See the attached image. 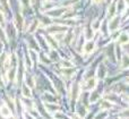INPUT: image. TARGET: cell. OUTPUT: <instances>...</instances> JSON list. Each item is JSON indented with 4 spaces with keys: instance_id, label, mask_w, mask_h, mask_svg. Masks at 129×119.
<instances>
[{
    "instance_id": "cell-1",
    "label": "cell",
    "mask_w": 129,
    "mask_h": 119,
    "mask_svg": "<svg viewBox=\"0 0 129 119\" xmlns=\"http://www.w3.org/2000/svg\"><path fill=\"white\" fill-rule=\"evenodd\" d=\"M0 112H1V115L5 116V117H9V116H10V110H9L8 107H6V106L1 107V109H0Z\"/></svg>"
},
{
    "instance_id": "cell-2",
    "label": "cell",
    "mask_w": 129,
    "mask_h": 119,
    "mask_svg": "<svg viewBox=\"0 0 129 119\" xmlns=\"http://www.w3.org/2000/svg\"><path fill=\"white\" fill-rule=\"evenodd\" d=\"M129 41V35L128 34H121L120 38L118 39V42L119 43H127Z\"/></svg>"
},
{
    "instance_id": "cell-3",
    "label": "cell",
    "mask_w": 129,
    "mask_h": 119,
    "mask_svg": "<svg viewBox=\"0 0 129 119\" xmlns=\"http://www.w3.org/2000/svg\"><path fill=\"white\" fill-rule=\"evenodd\" d=\"M95 83H96L95 79H94V78H91V79L88 81V83H87V88H88V90L93 88L94 86H95Z\"/></svg>"
},
{
    "instance_id": "cell-9",
    "label": "cell",
    "mask_w": 129,
    "mask_h": 119,
    "mask_svg": "<svg viewBox=\"0 0 129 119\" xmlns=\"http://www.w3.org/2000/svg\"><path fill=\"white\" fill-rule=\"evenodd\" d=\"M9 119H14V118H13V117H10V118H9Z\"/></svg>"
},
{
    "instance_id": "cell-4",
    "label": "cell",
    "mask_w": 129,
    "mask_h": 119,
    "mask_svg": "<svg viewBox=\"0 0 129 119\" xmlns=\"http://www.w3.org/2000/svg\"><path fill=\"white\" fill-rule=\"evenodd\" d=\"M93 48H94L93 42H89L88 44H87L86 47H85V50H86V51H92V50H93Z\"/></svg>"
},
{
    "instance_id": "cell-7",
    "label": "cell",
    "mask_w": 129,
    "mask_h": 119,
    "mask_svg": "<svg viewBox=\"0 0 129 119\" xmlns=\"http://www.w3.org/2000/svg\"><path fill=\"white\" fill-rule=\"evenodd\" d=\"M74 119H80V118H78V117H74Z\"/></svg>"
},
{
    "instance_id": "cell-6",
    "label": "cell",
    "mask_w": 129,
    "mask_h": 119,
    "mask_svg": "<svg viewBox=\"0 0 129 119\" xmlns=\"http://www.w3.org/2000/svg\"><path fill=\"white\" fill-rule=\"evenodd\" d=\"M23 92H24V94L26 95V97H29L31 95V92H29V90L27 87H24V90H23Z\"/></svg>"
},
{
    "instance_id": "cell-5",
    "label": "cell",
    "mask_w": 129,
    "mask_h": 119,
    "mask_svg": "<svg viewBox=\"0 0 129 119\" xmlns=\"http://www.w3.org/2000/svg\"><path fill=\"white\" fill-rule=\"evenodd\" d=\"M118 22H119V18H117V19H114V22H112V25L110 27H111V29H114V28H117V26H118Z\"/></svg>"
},
{
    "instance_id": "cell-8",
    "label": "cell",
    "mask_w": 129,
    "mask_h": 119,
    "mask_svg": "<svg viewBox=\"0 0 129 119\" xmlns=\"http://www.w3.org/2000/svg\"><path fill=\"white\" fill-rule=\"evenodd\" d=\"M126 1H127V4H128V5H129V0H126Z\"/></svg>"
}]
</instances>
